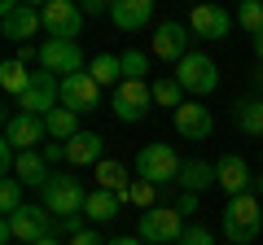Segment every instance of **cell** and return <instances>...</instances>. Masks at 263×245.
<instances>
[{"instance_id": "obj_31", "label": "cell", "mask_w": 263, "mask_h": 245, "mask_svg": "<svg viewBox=\"0 0 263 245\" xmlns=\"http://www.w3.org/2000/svg\"><path fill=\"white\" fill-rule=\"evenodd\" d=\"M154 105H184V88L176 84V75L171 79H158V84H154Z\"/></svg>"}, {"instance_id": "obj_20", "label": "cell", "mask_w": 263, "mask_h": 245, "mask_svg": "<svg viewBox=\"0 0 263 245\" xmlns=\"http://www.w3.org/2000/svg\"><path fill=\"white\" fill-rule=\"evenodd\" d=\"M211 184H219V171H215V162H202V158H193V162H184V167H180V189H184V193H206Z\"/></svg>"}, {"instance_id": "obj_39", "label": "cell", "mask_w": 263, "mask_h": 245, "mask_svg": "<svg viewBox=\"0 0 263 245\" xmlns=\"http://www.w3.org/2000/svg\"><path fill=\"white\" fill-rule=\"evenodd\" d=\"M110 245H145V241H141V236H114Z\"/></svg>"}, {"instance_id": "obj_15", "label": "cell", "mask_w": 263, "mask_h": 245, "mask_svg": "<svg viewBox=\"0 0 263 245\" xmlns=\"http://www.w3.org/2000/svg\"><path fill=\"white\" fill-rule=\"evenodd\" d=\"M176 132L184 136V140H206V136L215 132V118H211V110L202 101H184L176 110Z\"/></svg>"}, {"instance_id": "obj_11", "label": "cell", "mask_w": 263, "mask_h": 245, "mask_svg": "<svg viewBox=\"0 0 263 245\" xmlns=\"http://www.w3.org/2000/svg\"><path fill=\"white\" fill-rule=\"evenodd\" d=\"M40 13H44L48 39H75L84 31V9H79L75 0H48Z\"/></svg>"}, {"instance_id": "obj_10", "label": "cell", "mask_w": 263, "mask_h": 245, "mask_svg": "<svg viewBox=\"0 0 263 245\" xmlns=\"http://www.w3.org/2000/svg\"><path fill=\"white\" fill-rule=\"evenodd\" d=\"M40 70H48L57 79H70L84 70V53H79L75 39H44L40 44Z\"/></svg>"}, {"instance_id": "obj_12", "label": "cell", "mask_w": 263, "mask_h": 245, "mask_svg": "<svg viewBox=\"0 0 263 245\" xmlns=\"http://www.w3.org/2000/svg\"><path fill=\"white\" fill-rule=\"evenodd\" d=\"M97 105H101V84H97L88 70L62 79V110H70V114H92Z\"/></svg>"}, {"instance_id": "obj_4", "label": "cell", "mask_w": 263, "mask_h": 245, "mask_svg": "<svg viewBox=\"0 0 263 245\" xmlns=\"http://www.w3.org/2000/svg\"><path fill=\"white\" fill-rule=\"evenodd\" d=\"M136 236H141L145 245H180V236H184V215H180L176 206H154V210L141 215Z\"/></svg>"}, {"instance_id": "obj_42", "label": "cell", "mask_w": 263, "mask_h": 245, "mask_svg": "<svg viewBox=\"0 0 263 245\" xmlns=\"http://www.w3.org/2000/svg\"><path fill=\"white\" fill-rule=\"evenodd\" d=\"M254 84H259V88H263V66H259V75H254Z\"/></svg>"}, {"instance_id": "obj_38", "label": "cell", "mask_w": 263, "mask_h": 245, "mask_svg": "<svg viewBox=\"0 0 263 245\" xmlns=\"http://www.w3.org/2000/svg\"><path fill=\"white\" fill-rule=\"evenodd\" d=\"M13 57H18V62H22V66H27V62H31V57H40V48H31V44H22V48H18V53H13Z\"/></svg>"}, {"instance_id": "obj_23", "label": "cell", "mask_w": 263, "mask_h": 245, "mask_svg": "<svg viewBox=\"0 0 263 245\" xmlns=\"http://www.w3.org/2000/svg\"><path fill=\"white\" fill-rule=\"evenodd\" d=\"M233 122L246 136H263V96H246L233 105Z\"/></svg>"}, {"instance_id": "obj_8", "label": "cell", "mask_w": 263, "mask_h": 245, "mask_svg": "<svg viewBox=\"0 0 263 245\" xmlns=\"http://www.w3.org/2000/svg\"><path fill=\"white\" fill-rule=\"evenodd\" d=\"M149 105H154V84H145V79H123L114 88V118L119 122L149 118Z\"/></svg>"}, {"instance_id": "obj_7", "label": "cell", "mask_w": 263, "mask_h": 245, "mask_svg": "<svg viewBox=\"0 0 263 245\" xmlns=\"http://www.w3.org/2000/svg\"><path fill=\"white\" fill-rule=\"evenodd\" d=\"M44 27V13L35 9V5H22V0H5L0 5V31H5V39H13V44H31V35Z\"/></svg>"}, {"instance_id": "obj_2", "label": "cell", "mask_w": 263, "mask_h": 245, "mask_svg": "<svg viewBox=\"0 0 263 245\" xmlns=\"http://www.w3.org/2000/svg\"><path fill=\"white\" fill-rule=\"evenodd\" d=\"M259 232H263L259 197H250V193L228 197V206H224V236H228V245H250Z\"/></svg>"}, {"instance_id": "obj_35", "label": "cell", "mask_w": 263, "mask_h": 245, "mask_svg": "<svg viewBox=\"0 0 263 245\" xmlns=\"http://www.w3.org/2000/svg\"><path fill=\"white\" fill-rule=\"evenodd\" d=\"M171 206H176L180 215H193V210H197V193H180V197L171 201Z\"/></svg>"}, {"instance_id": "obj_22", "label": "cell", "mask_w": 263, "mask_h": 245, "mask_svg": "<svg viewBox=\"0 0 263 245\" xmlns=\"http://www.w3.org/2000/svg\"><path fill=\"white\" fill-rule=\"evenodd\" d=\"M119 210H123L119 193H105V189H92V193H88V206H84V215H88V223H92V228L110 223V219L119 215Z\"/></svg>"}, {"instance_id": "obj_40", "label": "cell", "mask_w": 263, "mask_h": 245, "mask_svg": "<svg viewBox=\"0 0 263 245\" xmlns=\"http://www.w3.org/2000/svg\"><path fill=\"white\" fill-rule=\"evenodd\" d=\"M254 57H259V66H263V31L254 35Z\"/></svg>"}, {"instance_id": "obj_30", "label": "cell", "mask_w": 263, "mask_h": 245, "mask_svg": "<svg viewBox=\"0 0 263 245\" xmlns=\"http://www.w3.org/2000/svg\"><path fill=\"white\" fill-rule=\"evenodd\" d=\"M237 27L250 31V35H259L263 31V0H241V5H237Z\"/></svg>"}, {"instance_id": "obj_9", "label": "cell", "mask_w": 263, "mask_h": 245, "mask_svg": "<svg viewBox=\"0 0 263 245\" xmlns=\"http://www.w3.org/2000/svg\"><path fill=\"white\" fill-rule=\"evenodd\" d=\"M18 105H22V114L44 118L48 110H57V105H62V79L48 75V70H31V84H27V92L18 96Z\"/></svg>"}, {"instance_id": "obj_33", "label": "cell", "mask_w": 263, "mask_h": 245, "mask_svg": "<svg viewBox=\"0 0 263 245\" xmlns=\"http://www.w3.org/2000/svg\"><path fill=\"white\" fill-rule=\"evenodd\" d=\"M180 245H215V236H211L206 228H184V236H180Z\"/></svg>"}, {"instance_id": "obj_13", "label": "cell", "mask_w": 263, "mask_h": 245, "mask_svg": "<svg viewBox=\"0 0 263 245\" xmlns=\"http://www.w3.org/2000/svg\"><path fill=\"white\" fill-rule=\"evenodd\" d=\"M44 136H48L44 118H35V114H5V140H9L18 153L44 149V145H40Z\"/></svg>"}, {"instance_id": "obj_3", "label": "cell", "mask_w": 263, "mask_h": 245, "mask_svg": "<svg viewBox=\"0 0 263 245\" xmlns=\"http://www.w3.org/2000/svg\"><path fill=\"white\" fill-rule=\"evenodd\" d=\"M40 206L44 210H53L57 219H70V215H84V206H88V193L79 189V179L75 175H48V184L40 189Z\"/></svg>"}, {"instance_id": "obj_21", "label": "cell", "mask_w": 263, "mask_h": 245, "mask_svg": "<svg viewBox=\"0 0 263 245\" xmlns=\"http://www.w3.org/2000/svg\"><path fill=\"white\" fill-rule=\"evenodd\" d=\"M13 175H18L22 184H27V189H44L53 171H48L44 153H40V149H31V153H18V167H13Z\"/></svg>"}, {"instance_id": "obj_32", "label": "cell", "mask_w": 263, "mask_h": 245, "mask_svg": "<svg viewBox=\"0 0 263 245\" xmlns=\"http://www.w3.org/2000/svg\"><path fill=\"white\" fill-rule=\"evenodd\" d=\"M145 70H149V57L141 48H127L123 53V79H145Z\"/></svg>"}, {"instance_id": "obj_37", "label": "cell", "mask_w": 263, "mask_h": 245, "mask_svg": "<svg viewBox=\"0 0 263 245\" xmlns=\"http://www.w3.org/2000/svg\"><path fill=\"white\" fill-rule=\"evenodd\" d=\"M70 245H110V241H101V236H97V228H88V232L70 236Z\"/></svg>"}, {"instance_id": "obj_1", "label": "cell", "mask_w": 263, "mask_h": 245, "mask_svg": "<svg viewBox=\"0 0 263 245\" xmlns=\"http://www.w3.org/2000/svg\"><path fill=\"white\" fill-rule=\"evenodd\" d=\"M48 236H57V215L44 206H22L18 215H9L5 223H0V241L9 245V241H22V245H40L48 241Z\"/></svg>"}, {"instance_id": "obj_34", "label": "cell", "mask_w": 263, "mask_h": 245, "mask_svg": "<svg viewBox=\"0 0 263 245\" xmlns=\"http://www.w3.org/2000/svg\"><path fill=\"white\" fill-rule=\"evenodd\" d=\"M40 153H44V162L53 167V162H62V158H66V145H62V140H48V145H44Z\"/></svg>"}, {"instance_id": "obj_17", "label": "cell", "mask_w": 263, "mask_h": 245, "mask_svg": "<svg viewBox=\"0 0 263 245\" xmlns=\"http://www.w3.org/2000/svg\"><path fill=\"white\" fill-rule=\"evenodd\" d=\"M215 171H219V189H224L228 197H241V193L250 189V167H246L241 153H224V158L215 162Z\"/></svg>"}, {"instance_id": "obj_19", "label": "cell", "mask_w": 263, "mask_h": 245, "mask_svg": "<svg viewBox=\"0 0 263 245\" xmlns=\"http://www.w3.org/2000/svg\"><path fill=\"white\" fill-rule=\"evenodd\" d=\"M101 149H105V140L97 132H79L75 140L66 145V162H70V167H97V162H105Z\"/></svg>"}, {"instance_id": "obj_26", "label": "cell", "mask_w": 263, "mask_h": 245, "mask_svg": "<svg viewBox=\"0 0 263 245\" xmlns=\"http://www.w3.org/2000/svg\"><path fill=\"white\" fill-rule=\"evenodd\" d=\"M127 184H132V175H127V167H123V162H114V158L97 162V189H105V193H123Z\"/></svg>"}, {"instance_id": "obj_36", "label": "cell", "mask_w": 263, "mask_h": 245, "mask_svg": "<svg viewBox=\"0 0 263 245\" xmlns=\"http://www.w3.org/2000/svg\"><path fill=\"white\" fill-rule=\"evenodd\" d=\"M79 9H84V18H101V13H110V5L105 0H84Z\"/></svg>"}, {"instance_id": "obj_14", "label": "cell", "mask_w": 263, "mask_h": 245, "mask_svg": "<svg viewBox=\"0 0 263 245\" xmlns=\"http://www.w3.org/2000/svg\"><path fill=\"white\" fill-rule=\"evenodd\" d=\"M189 31L202 39H228V31H233V13L224 9V5H197L193 18H189Z\"/></svg>"}, {"instance_id": "obj_24", "label": "cell", "mask_w": 263, "mask_h": 245, "mask_svg": "<svg viewBox=\"0 0 263 245\" xmlns=\"http://www.w3.org/2000/svg\"><path fill=\"white\" fill-rule=\"evenodd\" d=\"M44 127H48V136H53V140H62V145H70V140H75L79 132H84V127H79V114L62 110V105L44 114Z\"/></svg>"}, {"instance_id": "obj_28", "label": "cell", "mask_w": 263, "mask_h": 245, "mask_svg": "<svg viewBox=\"0 0 263 245\" xmlns=\"http://www.w3.org/2000/svg\"><path fill=\"white\" fill-rule=\"evenodd\" d=\"M0 84H5V92H9V96H22V92H27V84H31V70L22 66L18 57H9V62L0 66Z\"/></svg>"}, {"instance_id": "obj_18", "label": "cell", "mask_w": 263, "mask_h": 245, "mask_svg": "<svg viewBox=\"0 0 263 245\" xmlns=\"http://www.w3.org/2000/svg\"><path fill=\"white\" fill-rule=\"evenodd\" d=\"M110 18L119 31H141L145 22L154 18V0H114L110 5Z\"/></svg>"}, {"instance_id": "obj_25", "label": "cell", "mask_w": 263, "mask_h": 245, "mask_svg": "<svg viewBox=\"0 0 263 245\" xmlns=\"http://www.w3.org/2000/svg\"><path fill=\"white\" fill-rule=\"evenodd\" d=\"M119 201H123V206H141V210H154V206H158V184H149V179H141V175H136V179L127 184V189L119 193Z\"/></svg>"}, {"instance_id": "obj_16", "label": "cell", "mask_w": 263, "mask_h": 245, "mask_svg": "<svg viewBox=\"0 0 263 245\" xmlns=\"http://www.w3.org/2000/svg\"><path fill=\"white\" fill-rule=\"evenodd\" d=\"M154 53L162 57V62H184L189 57V27L184 22H162L158 31H154Z\"/></svg>"}, {"instance_id": "obj_27", "label": "cell", "mask_w": 263, "mask_h": 245, "mask_svg": "<svg viewBox=\"0 0 263 245\" xmlns=\"http://www.w3.org/2000/svg\"><path fill=\"white\" fill-rule=\"evenodd\" d=\"M88 75L97 79V84H123V57H114V53H97L92 57V66H88Z\"/></svg>"}, {"instance_id": "obj_29", "label": "cell", "mask_w": 263, "mask_h": 245, "mask_svg": "<svg viewBox=\"0 0 263 245\" xmlns=\"http://www.w3.org/2000/svg\"><path fill=\"white\" fill-rule=\"evenodd\" d=\"M22 206H27V197H22V179L18 175H5V184H0V210H5V219L18 215Z\"/></svg>"}, {"instance_id": "obj_6", "label": "cell", "mask_w": 263, "mask_h": 245, "mask_svg": "<svg viewBox=\"0 0 263 245\" xmlns=\"http://www.w3.org/2000/svg\"><path fill=\"white\" fill-rule=\"evenodd\" d=\"M176 84L184 88V92H193L197 101H202V96H211V92L219 88V66L211 62L206 53H189L184 62L176 66Z\"/></svg>"}, {"instance_id": "obj_5", "label": "cell", "mask_w": 263, "mask_h": 245, "mask_svg": "<svg viewBox=\"0 0 263 245\" xmlns=\"http://www.w3.org/2000/svg\"><path fill=\"white\" fill-rule=\"evenodd\" d=\"M180 167L184 162L176 158L171 145H145L136 153V175L149 179V184H180Z\"/></svg>"}, {"instance_id": "obj_41", "label": "cell", "mask_w": 263, "mask_h": 245, "mask_svg": "<svg viewBox=\"0 0 263 245\" xmlns=\"http://www.w3.org/2000/svg\"><path fill=\"white\" fill-rule=\"evenodd\" d=\"M40 245H62V236H48V241H40Z\"/></svg>"}, {"instance_id": "obj_43", "label": "cell", "mask_w": 263, "mask_h": 245, "mask_svg": "<svg viewBox=\"0 0 263 245\" xmlns=\"http://www.w3.org/2000/svg\"><path fill=\"white\" fill-rule=\"evenodd\" d=\"M259 197H263V175H259Z\"/></svg>"}]
</instances>
